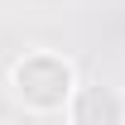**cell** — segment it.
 I'll use <instances>...</instances> for the list:
<instances>
[{"mask_svg":"<svg viewBox=\"0 0 125 125\" xmlns=\"http://www.w3.org/2000/svg\"><path fill=\"white\" fill-rule=\"evenodd\" d=\"M10 87H15V96L29 111H62L72 101V92H77L72 67L58 53H29V58H19L15 72H10Z\"/></svg>","mask_w":125,"mask_h":125,"instance_id":"6da1fadb","label":"cell"},{"mask_svg":"<svg viewBox=\"0 0 125 125\" xmlns=\"http://www.w3.org/2000/svg\"><path fill=\"white\" fill-rule=\"evenodd\" d=\"M72 125H125V96L111 82H92L72 92Z\"/></svg>","mask_w":125,"mask_h":125,"instance_id":"7a4b0ae2","label":"cell"}]
</instances>
